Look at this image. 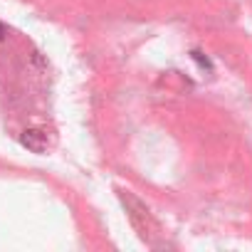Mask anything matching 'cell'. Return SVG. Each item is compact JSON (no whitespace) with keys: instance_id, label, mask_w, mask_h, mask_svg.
<instances>
[{"instance_id":"2","label":"cell","mask_w":252,"mask_h":252,"mask_svg":"<svg viewBox=\"0 0 252 252\" xmlns=\"http://www.w3.org/2000/svg\"><path fill=\"white\" fill-rule=\"evenodd\" d=\"M193 60H198V62H200V64H203V67H210V62H208V60H203V57H200V52H193Z\"/></svg>"},{"instance_id":"1","label":"cell","mask_w":252,"mask_h":252,"mask_svg":"<svg viewBox=\"0 0 252 252\" xmlns=\"http://www.w3.org/2000/svg\"><path fill=\"white\" fill-rule=\"evenodd\" d=\"M20 141H23V146L30 149L32 154L47 151V134H45L42 129H28V131H23Z\"/></svg>"},{"instance_id":"3","label":"cell","mask_w":252,"mask_h":252,"mask_svg":"<svg viewBox=\"0 0 252 252\" xmlns=\"http://www.w3.org/2000/svg\"><path fill=\"white\" fill-rule=\"evenodd\" d=\"M5 37V30H3V25H0V40H3Z\"/></svg>"}]
</instances>
